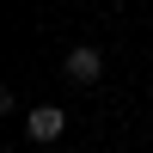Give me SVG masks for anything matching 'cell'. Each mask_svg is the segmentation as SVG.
I'll return each instance as SVG.
<instances>
[{
	"label": "cell",
	"mask_w": 153,
	"mask_h": 153,
	"mask_svg": "<svg viewBox=\"0 0 153 153\" xmlns=\"http://www.w3.org/2000/svg\"><path fill=\"white\" fill-rule=\"evenodd\" d=\"M61 74H68L74 86H92L98 74H104V55H98L92 43H80V49H68V61H61Z\"/></svg>",
	"instance_id": "2"
},
{
	"label": "cell",
	"mask_w": 153,
	"mask_h": 153,
	"mask_svg": "<svg viewBox=\"0 0 153 153\" xmlns=\"http://www.w3.org/2000/svg\"><path fill=\"white\" fill-rule=\"evenodd\" d=\"M61 129H68V110H61V104H37L31 110V117H25V135H31V141H61Z\"/></svg>",
	"instance_id": "1"
}]
</instances>
